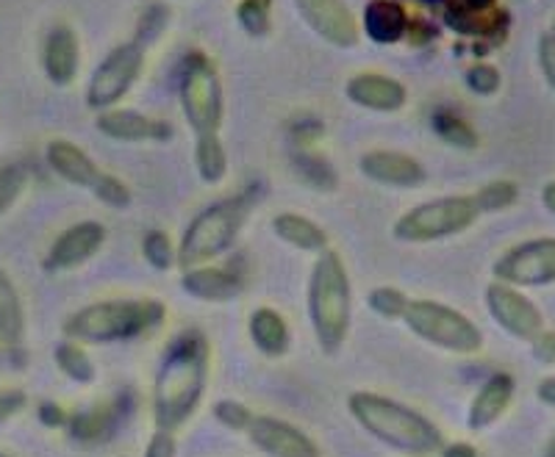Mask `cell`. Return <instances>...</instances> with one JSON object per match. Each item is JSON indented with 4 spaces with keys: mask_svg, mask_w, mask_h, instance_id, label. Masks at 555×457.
I'll use <instances>...</instances> for the list:
<instances>
[{
    "mask_svg": "<svg viewBox=\"0 0 555 457\" xmlns=\"http://www.w3.org/2000/svg\"><path fill=\"white\" fill-rule=\"evenodd\" d=\"M211 350L201 330H183L167 344L153 380V421L156 430L176 432L201 407L208 386Z\"/></svg>",
    "mask_w": 555,
    "mask_h": 457,
    "instance_id": "obj_1",
    "label": "cell"
},
{
    "mask_svg": "<svg viewBox=\"0 0 555 457\" xmlns=\"http://www.w3.org/2000/svg\"><path fill=\"white\" fill-rule=\"evenodd\" d=\"M347 410L361 430L370 432L375 441L400 452V455L430 457L444 446L442 430L434 421L425 419L414 407L389 400L384 394H375V391L350 394Z\"/></svg>",
    "mask_w": 555,
    "mask_h": 457,
    "instance_id": "obj_2",
    "label": "cell"
},
{
    "mask_svg": "<svg viewBox=\"0 0 555 457\" xmlns=\"http://www.w3.org/2000/svg\"><path fill=\"white\" fill-rule=\"evenodd\" d=\"M353 316V288L339 252L322 250L309 280V319L322 352L341 350Z\"/></svg>",
    "mask_w": 555,
    "mask_h": 457,
    "instance_id": "obj_3",
    "label": "cell"
},
{
    "mask_svg": "<svg viewBox=\"0 0 555 457\" xmlns=\"http://www.w3.org/2000/svg\"><path fill=\"white\" fill-rule=\"evenodd\" d=\"M167 319L158 300H106L81 308L64 322V336L78 344H114L153 332Z\"/></svg>",
    "mask_w": 555,
    "mask_h": 457,
    "instance_id": "obj_4",
    "label": "cell"
},
{
    "mask_svg": "<svg viewBox=\"0 0 555 457\" xmlns=\"http://www.w3.org/2000/svg\"><path fill=\"white\" fill-rule=\"evenodd\" d=\"M250 206V197L234 195L197 213L178 241V263L183 266V272L206 266L208 261H215L222 252L231 250L240 231L245 227Z\"/></svg>",
    "mask_w": 555,
    "mask_h": 457,
    "instance_id": "obj_5",
    "label": "cell"
},
{
    "mask_svg": "<svg viewBox=\"0 0 555 457\" xmlns=\"http://www.w3.org/2000/svg\"><path fill=\"white\" fill-rule=\"evenodd\" d=\"M405 327L430 347L455 355H475L483 347V332L469 316L436 300H409L403 314Z\"/></svg>",
    "mask_w": 555,
    "mask_h": 457,
    "instance_id": "obj_6",
    "label": "cell"
},
{
    "mask_svg": "<svg viewBox=\"0 0 555 457\" xmlns=\"http://www.w3.org/2000/svg\"><path fill=\"white\" fill-rule=\"evenodd\" d=\"M480 211L475 197H439L411 208L395 222V238L405 245H428L439 238L459 236L478 222Z\"/></svg>",
    "mask_w": 555,
    "mask_h": 457,
    "instance_id": "obj_7",
    "label": "cell"
},
{
    "mask_svg": "<svg viewBox=\"0 0 555 457\" xmlns=\"http://www.w3.org/2000/svg\"><path fill=\"white\" fill-rule=\"evenodd\" d=\"M181 108L195 133H217L222 122V87L211 58L190 53L181 73Z\"/></svg>",
    "mask_w": 555,
    "mask_h": 457,
    "instance_id": "obj_8",
    "label": "cell"
},
{
    "mask_svg": "<svg viewBox=\"0 0 555 457\" xmlns=\"http://www.w3.org/2000/svg\"><path fill=\"white\" fill-rule=\"evenodd\" d=\"M494 280L514 288H539L555 283V238H530L512 247L494 263Z\"/></svg>",
    "mask_w": 555,
    "mask_h": 457,
    "instance_id": "obj_9",
    "label": "cell"
},
{
    "mask_svg": "<svg viewBox=\"0 0 555 457\" xmlns=\"http://www.w3.org/2000/svg\"><path fill=\"white\" fill-rule=\"evenodd\" d=\"M142 64H145V51H142V44H139L137 39L126 44H117V48L103 58L101 67L92 73V81H89L87 89L89 108L106 112L108 106L122 101L128 94V89H131L133 81L139 78V73H142Z\"/></svg>",
    "mask_w": 555,
    "mask_h": 457,
    "instance_id": "obj_10",
    "label": "cell"
},
{
    "mask_svg": "<svg viewBox=\"0 0 555 457\" xmlns=\"http://www.w3.org/2000/svg\"><path fill=\"white\" fill-rule=\"evenodd\" d=\"M486 308L492 319L503 327L508 336L519 341H537L547 325H544V316L528 297L514 286H505V283H489L486 288Z\"/></svg>",
    "mask_w": 555,
    "mask_h": 457,
    "instance_id": "obj_11",
    "label": "cell"
},
{
    "mask_svg": "<svg viewBox=\"0 0 555 457\" xmlns=\"http://www.w3.org/2000/svg\"><path fill=\"white\" fill-rule=\"evenodd\" d=\"M245 435L267 457H320V446L292 421L278 416H253Z\"/></svg>",
    "mask_w": 555,
    "mask_h": 457,
    "instance_id": "obj_12",
    "label": "cell"
},
{
    "mask_svg": "<svg viewBox=\"0 0 555 457\" xmlns=\"http://www.w3.org/2000/svg\"><path fill=\"white\" fill-rule=\"evenodd\" d=\"M106 241V227L101 222H78L59 233V238L44 256V272H69L78 270L89 258H95Z\"/></svg>",
    "mask_w": 555,
    "mask_h": 457,
    "instance_id": "obj_13",
    "label": "cell"
},
{
    "mask_svg": "<svg viewBox=\"0 0 555 457\" xmlns=\"http://www.w3.org/2000/svg\"><path fill=\"white\" fill-rule=\"evenodd\" d=\"M300 17L336 48H353L359 42V23L345 0H295Z\"/></svg>",
    "mask_w": 555,
    "mask_h": 457,
    "instance_id": "obj_14",
    "label": "cell"
},
{
    "mask_svg": "<svg viewBox=\"0 0 555 457\" xmlns=\"http://www.w3.org/2000/svg\"><path fill=\"white\" fill-rule=\"evenodd\" d=\"M44 158H48V167H51L62 181L73 183V186L89 188L92 195L101 192V186L108 178V172H103L78 144L67 142V139H53V142L48 144V151H44Z\"/></svg>",
    "mask_w": 555,
    "mask_h": 457,
    "instance_id": "obj_15",
    "label": "cell"
},
{
    "mask_svg": "<svg viewBox=\"0 0 555 457\" xmlns=\"http://www.w3.org/2000/svg\"><path fill=\"white\" fill-rule=\"evenodd\" d=\"M98 131L117 142H165L172 136V128L162 119L145 117L128 108H106L98 117Z\"/></svg>",
    "mask_w": 555,
    "mask_h": 457,
    "instance_id": "obj_16",
    "label": "cell"
},
{
    "mask_svg": "<svg viewBox=\"0 0 555 457\" xmlns=\"http://www.w3.org/2000/svg\"><path fill=\"white\" fill-rule=\"evenodd\" d=\"M361 172L384 186L414 188L425 181V167L414 156L395 151H370L361 156Z\"/></svg>",
    "mask_w": 555,
    "mask_h": 457,
    "instance_id": "obj_17",
    "label": "cell"
},
{
    "mask_svg": "<svg viewBox=\"0 0 555 457\" xmlns=\"http://www.w3.org/2000/svg\"><path fill=\"white\" fill-rule=\"evenodd\" d=\"M444 19L459 34L469 37H492L505 28V12L498 9V0H442Z\"/></svg>",
    "mask_w": 555,
    "mask_h": 457,
    "instance_id": "obj_18",
    "label": "cell"
},
{
    "mask_svg": "<svg viewBox=\"0 0 555 457\" xmlns=\"http://www.w3.org/2000/svg\"><path fill=\"white\" fill-rule=\"evenodd\" d=\"M514 391H517V382H514L512 375L505 371H498L478 389V394L469 402V414H467V427L473 432L489 430L494 421H500V416L508 410L514 400Z\"/></svg>",
    "mask_w": 555,
    "mask_h": 457,
    "instance_id": "obj_19",
    "label": "cell"
},
{
    "mask_svg": "<svg viewBox=\"0 0 555 457\" xmlns=\"http://www.w3.org/2000/svg\"><path fill=\"white\" fill-rule=\"evenodd\" d=\"M347 97L370 112H400L405 106V87L380 73H361L347 81Z\"/></svg>",
    "mask_w": 555,
    "mask_h": 457,
    "instance_id": "obj_20",
    "label": "cell"
},
{
    "mask_svg": "<svg viewBox=\"0 0 555 457\" xmlns=\"http://www.w3.org/2000/svg\"><path fill=\"white\" fill-rule=\"evenodd\" d=\"M78 58H81V48H78L76 31L67 26L53 28L48 39H44V76L51 78L56 87H67L78 73Z\"/></svg>",
    "mask_w": 555,
    "mask_h": 457,
    "instance_id": "obj_21",
    "label": "cell"
},
{
    "mask_svg": "<svg viewBox=\"0 0 555 457\" xmlns=\"http://www.w3.org/2000/svg\"><path fill=\"white\" fill-rule=\"evenodd\" d=\"M181 288L201 302H231L242 295V283L234 272L208 266V263L183 272Z\"/></svg>",
    "mask_w": 555,
    "mask_h": 457,
    "instance_id": "obj_22",
    "label": "cell"
},
{
    "mask_svg": "<svg viewBox=\"0 0 555 457\" xmlns=\"http://www.w3.org/2000/svg\"><path fill=\"white\" fill-rule=\"evenodd\" d=\"M120 416L122 410L117 402H101V405H92L81 414H73L67 419L69 439L78 441V444H103L114 435V430L120 425Z\"/></svg>",
    "mask_w": 555,
    "mask_h": 457,
    "instance_id": "obj_23",
    "label": "cell"
},
{
    "mask_svg": "<svg viewBox=\"0 0 555 457\" xmlns=\"http://www.w3.org/2000/svg\"><path fill=\"white\" fill-rule=\"evenodd\" d=\"M409 14L398 0H370L364 9V31L378 44H395L409 34Z\"/></svg>",
    "mask_w": 555,
    "mask_h": 457,
    "instance_id": "obj_24",
    "label": "cell"
},
{
    "mask_svg": "<svg viewBox=\"0 0 555 457\" xmlns=\"http://www.w3.org/2000/svg\"><path fill=\"white\" fill-rule=\"evenodd\" d=\"M247 332H250L253 347L267 357H281L289 352V325L275 308H259L253 311L250 322H247Z\"/></svg>",
    "mask_w": 555,
    "mask_h": 457,
    "instance_id": "obj_25",
    "label": "cell"
},
{
    "mask_svg": "<svg viewBox=\"0 0 555 457\" xmlns=\"http://www.w3.org/2000/svg\"><path fill=\"white\" fill-rule=\"evenodd\" d=\"M272 233H275L284 245L295 247V250L304 252H322L328 250V236L317 222H311L309 217L295 211L278 213L272 217Z\"/></svg>",
    "mask_w": 555,
    "mask_h": 457,
    "instance_id": "obj_26",
    "label": "cell"
},
{
    "mask_svg": "<svg viewBox=\"0 0 555 457\" xmlns=\"http://www.w3.org/2000/svg\"><path fill=\"white\" fill-rule=\"evenodd\" d=\"M26 336V311H23V300L14 286L12 277L0 270V344L3 347H20Z\"/></svg>",
    "mask_w": 555,
    "mask_h": 457,
    "instance_id": "obj_27",
    "label": "cell"
},
{
    "mask_svg": "<svg viewBox=\"0 0 555 457\" xmlns=\"http://www.w3.org/2000/svg\"><path fill=\"white\" fill-rule=\"evenodd\" d=\"M53 361H56V366L62 369L64 377H69L73 382H78V386H89V382H95L98 371H95V364H92V357H89V352L83 350V344H78V341H62V344H56V350H53Z\"/></svg>",
    "mask_w": 555,
    "mask_h": 457,
    "instance_id": "obj_28",
    "label": "cell"
},
{
    "mask_svg": "<svg viewBox=\"0 0 555 457\" xmlns=\"http://www.w3.org/2000/svg\"><path fill=\"white\" fill-rule=\"evenodd\" d=\"M195 167L206 183H220L228 172V156L217 133H201L195 144Z\"/></svg>",
    "mask_w": 555,
    "mask_h": 457,
    "instance_id": "obj_29",
    "label": "cell"
},
{
    "mask_svg": "<svg viewBox=\"0 0 555 457\" xmlns=\"http://www.w3.org/2000/svg\"><path fill=\"white\" fill-rule=\"evenodd\" d=\"M434 128L444 142L459 147V151H473V147H478V133H475L473 126H469L467 119H461L459 114H450V112L436 114Z\"/></svg>",
    "mask_w": 555,
    "mask_h": 457,
    "instance_id": "obj_30",
    "label": "cell"
},
{
    "mask_svg": "<svg viewBox=\"0 0 555 457\" xmlns=\"http://www.w3.org/2000/svg\"><path fill=\"white\" fill-rule=\"evenodd\" d=\"M142 256H145V261L158 272L172 270L178 263V250L172 247L170 236H167L165 231H147L145 236H142Z\"/></svg>",
    "mask_w": 555,
    "mask_h": 457,
    "instance_id": "obj_31",
    "label": "cell"
},
{
    "mask_svg": "<svg viewBox=\"0 0 555 457\" xmlns=\"http://www.w3.org/2000/svg\"><path fill=\"white\" fill-rule=\"evenodd\" d=\"M28 186V172L23 164L0 167V217H7Z\"/></svg>",
    "mask_w": 555,
    "mask_h": 457,
    "instance_id": "obj_32",
    "label": "cell"
},
{
    "mask_svg": "<svg viewBox=\"0 0 555 457\" xmlns=\"http://www.w3.org/2000/svg\"><path fill=\"white\" fill-rule=\"evenodd\" d=\"M297 170H300V175H304L306 183H311L314 188H322V192H331V188H336V172L334 167H331L328 161L322 156H317V153H297L295 158Z\"/></svg>",
    "mask_w": 555,
    "mask_h": 457,
    "instance_id": "obj_33",
    "label": "cell"
},
{
    "mask_svg": "<svg viewBox=\"0 0 555 457\" xmlns=\"http://www.w3.org/2000/svg\"><path fill=\"white\" fill-rule=\"evenodd\" d=\"M236 19L250 37H264L272 26V0H242Z\"/></svg>",
    "mask_w": 555,
    "mask_h": 457,
    "instance_id": "obj_34",
    "label": "cell"
},
{
    "mask_svg": "<svg viewBox=\"0 0 555 457\" xmlns=\"http://www.w3.org/2000/svg\"><path fill=\"white\" fill-rule=\"evenodd\" d=\"M517 195H519L517 183L492 181V183H486L478 195L473 197L475 203H478L480 213H492V211H503V208L514 206V203H517Z\"/></svg>",
    "mask_w": 555,
    "mask_h": 457,
    "instance_id": "obj_35",
    "label": "cell"
},
{
    "mask_svg": "<svg viewBox=\"0 0 555 457\" xmlns=\"http://www.w3.org/2000/svg\"><path fill=\"white\" fill-rule=\"evenodd\" d=\"M405 305H409V297H405L400 288L380 286L370 295V308H373L378 316H384V319H403Z\"/></svg>",
    "mask_w": 555,
    "mask_h": 457,
    "instance_id": "obj_36",
    "label": "cell"
},
{
    "mask_svg": "<svg viewBox=\"0 0 555 457\" xmlns=\"http://www.w3.org/2000/svg\"><path fill=\"white\" fill-rule=\"evenodd\" d=\"M253 410L245 405V402H236V400H222L215 405V419L220 421L222 427L234 432H245L247 425L253 421Z\"/></svg>",
    "mask_w": 555,
    "mask_h": 457,
    "instance_id": "obj_37",
    "label": "cell"
},
{
    "mask_svg": "<svg viewBox=\"0 0 555 457\" xmlns=\"http://www.w3.org/2000/svg\"><path fill=\"white\" fill-rule=\"evenodd\" d=\"M467 87L473 89L475 94H494L500 89V73L492 64H473L467 69Z\"/></svg>",
    "mask_w": 555,
    "mask_h": 457,
    "instance_id": "obj_38",
    "label": "cell"
},
{
    "mask_svg": "<svg viewBox=\"0 0 555 457\" xmlns=\"http://www.w3.org/2000/svg\"><path fill=\"white\" fill-rule=\"evenodd\" d=\"M142 457H178L176 432H167V430L153 432V439L147 441L145 455Z\"/></svg>",
    "mask_w": 555,
    "mask_h": 457,
    "instance_id": "obj_39",
    "label": "cell"
},
{
    "mask_svg": "<svg viewBox=\"0 0 555 457\" xmlns=\"http://www.w3.org/2000/svg\"><path fill=\"white\" fill-rule=\"evenodd\" d=\"M26 394L17 389L12 391H0V425H7L9 419H14L17 414H23V407H26Z\"/></svg>",
    "mask_w": 555,
    "mask_h": 457,
    "instance_id": "obj_40",
    "label": "cell"
},
{
    "mask_svg": "<svg viewBox=\"0 0 555 457\" xmlns=\"http://www.w3.org/2000/svg\"><path fill=\"white\" fill-rule=\"evenodd\" d=\"M539 64H542V73L547 78L550 87L555 89V37L553 34H544L539 39Z\"/></svg>",
    "mask_w": 555,
    "mask_h": 457,
    "instance_id": "obj_41",
    "label": "cell"
},
{
    "mask_svg": "<svg viewBox=\"0 0 555 457\" xmlns=\"http://www.w3.org/2000/svg\"><path fill=\"white\" fill-rule=\"evenodd\" d=\"M533 347V355L542 361V364L553 366L555 364V332L553 330H544L537 341H530Z\"/></svg>",
    "mask_w": 555,
    "mask_h": 457,
    "instance_id": "obj_42",
    "label": "cell"
},
{
    "mask_svg": "<svg viewBox=\"0 0 555 457\" xmlns=\"http://www.w3.org/2000/svg\"><path fill=\"white\" fill-rule=\"evenodd\" d=\"M67 419L69 416L64 414V407H59L56 402H44L42 407H39V421L48 427H67Z\"/></svg>",
    "mask_w": 555,
    "mask_h": 457,
    "instance_id": "obj_43",
    "label": "cell"
},
{
    "mask_svg": "<svg viewBox=\"0 0 555 457\" xmlns=\"http://www.w3.org/2000/svg\"><path fill=\"white\" fill-rule=\"evenodd\" d=\"M439 457H478L473 444H464V441H455V444H444L439 449Z\"/></svg>",
    "mask_w": 555,
    "mask_h": 457,
    "instance_id": "obj_44",
    "label": "cell"
},
{
    "mask_svg": "<svg viewBox=\"0 0 555 457\" xmlns=\"http://www.w3.org/2000/svg\"><path fill=\"white\" fill-rule=\"evenodd\" d=\"M537 396H539V402H542V405L553 407V410H555V375L544 377V380L539 382Z\"/></svg>",
    "mask_w": 555,
    "mask_h": 457,
    "instance_id": "obj_45",
    "label": "cell"
},
{
    "mask_svg": "<svg viewBox=\"0 0 555 457\" xmlns=\"http://www.w3.org/2000/svg\"><path fill=\"white\" fill-rule=\"evenodd\" d=\"M542 203H544V208H547V211L555 217V181H550L547 186L542 188Z\"/></svg>",
    "mask_w": 555,
    "mask_h": 457,
    "instance_id": "obj_46",
    "label": "cell"
},
{
    "mask_svg": "<svg viewBox=\"0 0 555 457\" xmlns=\"http://www.w3.org/2000/svg\"><path fill=\"white\" fill-rule=\"evenodd\" d=\"M542 457H555V435H553V439H550V444L544 446V455Z\"/></svg>",
    "mask_w": 555,
    "mask_h": 457,
    "instance_id": "obj_47",
    "label": "cell"
},
{
    "mask_svg": "<svg viewBox=\"0 0 555 457\" xmlns=\"http://www.w3.org/2000/svg\"><path fill=\"white\" fill-rule=\"evenodd\" d=\"M0 457H14V455H7V452H0Z\"/></svg>",
    "mask_w": 555,
    "mask_h": 457,
    "instance_id": "obj_48",
    "label": "cell"
},
{
    "mask_svg": "<svg viewBox=\"0 0 555 457\" xmlns=\"http://www.w3.org/2000/svg\"><path fill=\"white\" fill-rule=\"evenodd\" d=\"M553 37H555V23H553Z\"/></svg>",
    "mask_w": 555,
    "mask_h": 457,
    "instance_id": "obj_49",
    "label": "cell"
}]
</instances>
